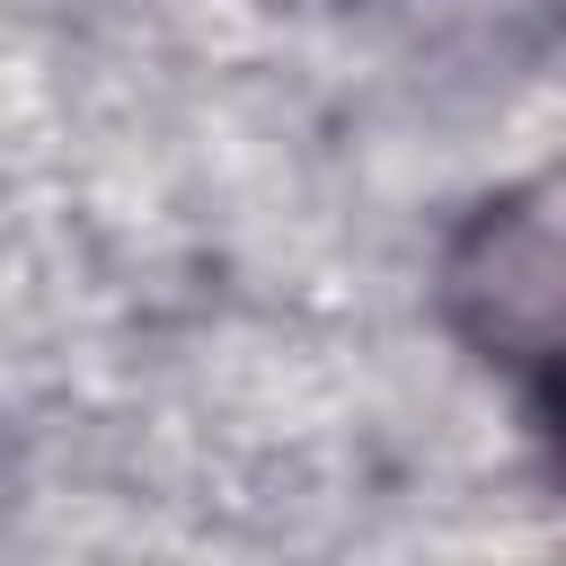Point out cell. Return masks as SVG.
Listing matches in <instances>:
<instances>
[{
  "instance_id": "6da1fadb",
  "label": "cell",
  "mask_w": 566,
  "mask_h": 566,
  "mask_svg": "<svg viewBox=\"0 0 566 566\" xmlns=\"http://www.w3.org/2000/svg\"><path fill=\"white\" fill-rule=\"evenodd\" d=\"M451 318L504 363H566V177H531L469 221L451 248Z\"/></svg>"
}]
</instances>
